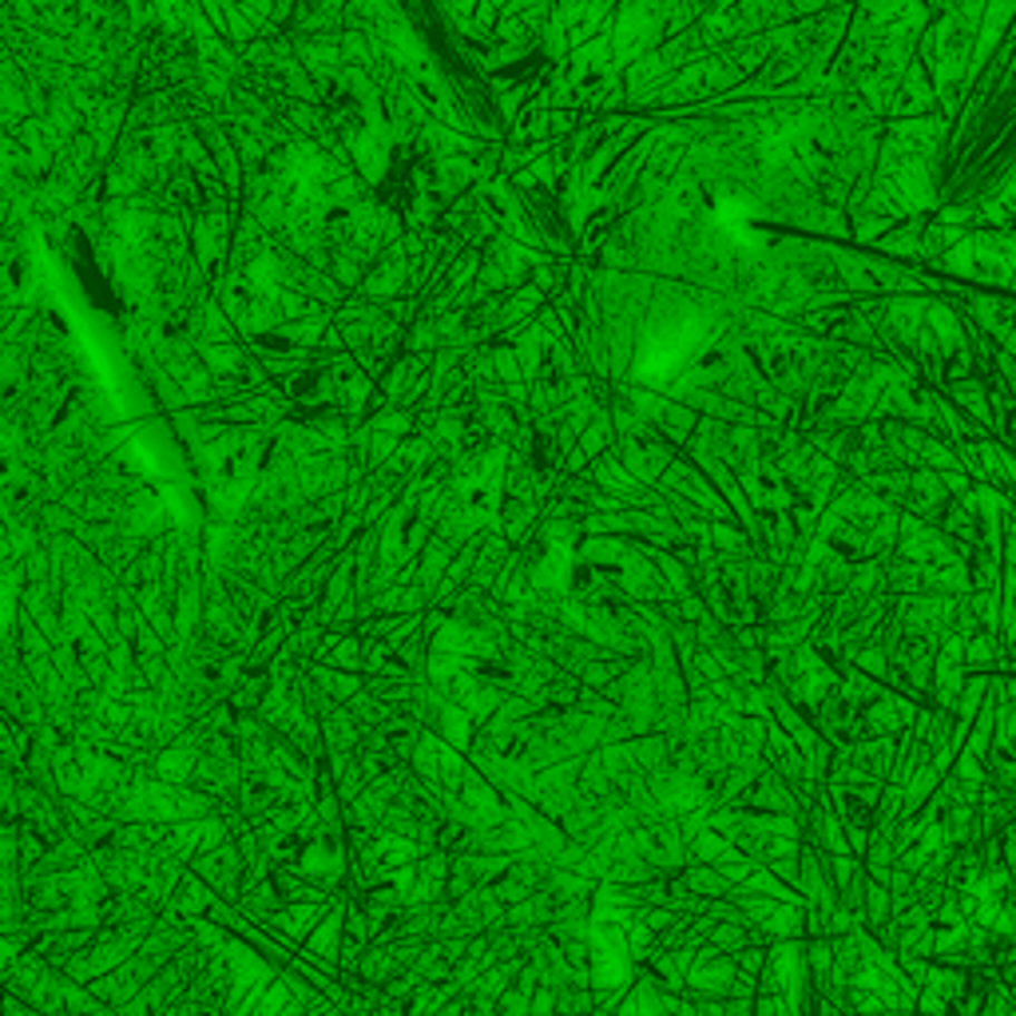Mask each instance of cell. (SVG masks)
I'll return each mask as SVG.
<instances>
[{
  "label": "cell",
  "instance_id": "1",
  "mask_svg": "<svg viewBox=\"0 0 1016 1016\" xmlns=\"http://www.w3.org/2000/svg\"><path fill=\"white\" fill-rule=\"evenodd\" d=\"M9 211H12V199L9 195H0V231H4V223H9Z\"/></svg>",
  "mask_w": 1016,
  "mask_h": 1016
}]
</instances>
